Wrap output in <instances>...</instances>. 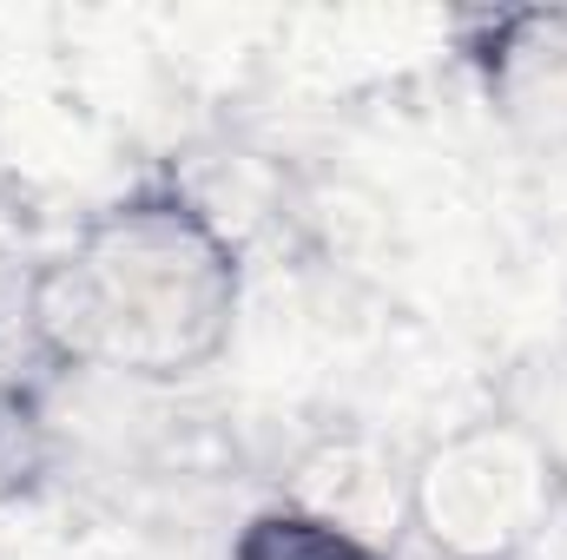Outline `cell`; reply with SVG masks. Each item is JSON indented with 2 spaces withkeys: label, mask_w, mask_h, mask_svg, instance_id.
Masks as SVG:
<instances>
[{
  "label": "cell",
  "mask_w": 567,
  "mask_h": 560,
  "mask_svg": "<svg viewBox=\"0 0 567 560\" xmlns=\"http://www.w3.org/2000/svg\"><path fill=\"white\" fill-rule=\"evenodd\" d=\"M468 53L495 120L542 158H567V7L495 13Z\"/></svg>",
  "instance_id": "3957f363"
},
{
  "label": "cell",
  "mask_w": 567,
  "mask_h": 560,
  "mask_svg": "<svg viewBox=\"0 0 567 560\" xmlns=\"http://www.w3.org/2000/svg\"><path fill=\"white\" fill-rule=\"evenodd\" d=\"M238 238L185 178H172L93 211L33 278L27 323L66 376L158 390L218 363L238 323Z\"/></svg>",
  "instance_id": "6da1fadb"
},
{
  "label": "cell",
  "mask_w": 567,
  "mask_h": 560,
  "mask_svg": "<svg viewBox=\"0 0 567 560\" xmlns=\"http://www.w3.org/2000/svg\"><path fill=\"white\" fill-rule=\"evenodd\" d=\"M225 560H383V548L330 515H310L297 501L278 508H258L238 535H231V554Z\"/></svg>",
  "instance_id": "277c9868"
},
{
  "label": "cell",
  "mask_w": 567,
  "mask_h": 560,
  "mask_svg": "<svg viewBox=\"0 0 567 560\" xmlns=\"http://www.w3.org/2000/svg\"><path fill=\"white\" fill-rule=\"evenodd\" d=\"M567 515V455L522 416L449 428L403 468V521L435 560H528Z\"/></svg>",
  "instance_id": "7a4b0ae2"
}]
</instances>
